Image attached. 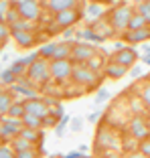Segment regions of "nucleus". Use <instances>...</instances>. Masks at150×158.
I'll list each match as a JSON object with an SVG mask.
<instances>
[{
  "mask_svg": "<svg viewBox=\"0 0 150 158\" xmlns=\"http://www.w3.org/2000/svg\"><path fill=\"white\" fill-rule=\"evenodd\" d=\"M10 146H12L16 152H23V150H33L37 148V146L33 144V142H28V140H24L23 136H19V138H14L12 142H10Z\"/></svg>",
  "mask_w": 150,
  "mask_h": 158,
  "instance_id": "20",
  "label": "nucleus"
},
{
  "mask_svg": "<svg viewBox=\"0 0 150 158\" xmlns=\"http://www.w3.org/2000/svg\"><path fill=\"white\" fill-rule=\"evenodd\" d=\"M148 81H150V77H148Z\"/></svg>",
  "mask_w": 150,
  "mask_h": 158,
  "instance_id": "52",
  "label": "nucleus"
},
{
  "mask_svg": "<svg viewBox=\"0 0 150 158\" xmlns=\"http://www.w3.org/2000/svg\"><path fill=\"white\" fill-rule=\"evenodd\" d=\"M138 150H140L144 156H148L150 158V138H146V140H142L140 144H138Z\"/></svg>",
  "mask_w": 150,
  "mask_h": 158,
  "instance_id": "37",
  "label": "nucleus"
},
{
  "mask_svg": "<svg viewBox=\"0 0 150 158\" xmlns=\"http://www.w3.org/2000/svg\"><path fill=\"white\" fill-rule=\"evenodd\" d=\"M24 124L23 120H14V118H2L0 120V138H2V144H10L14 138H19L20 132H23Z\"/></svg>",
  "mask_w": 150,
  "mask_h": 158,
  "instance_id": "6",
  "label": "nucleus"
},
{
  "mask_svg": "<svg viewBox=\"0 0 150 158\" xmlns=\"http://www.w3.org/2000/svg\"><path fill=\"white\" fill-rule=\"evenodd\" d=\"M140 99L146 107H150V81H144L140 87Z\"/></svg>",
  "mask_w": 150,
  "mask_h": 158,
  "instance_id": "29",
  "label": "nucleus"
},
{
  "mask_svg": "<svg viewBox=\"0 0 150 158\" xmlns=\"http://www.w3.org/2000/svg\"><path fill=\"white\" fill-rule=\"evenodd\" d=\"M39 148H33V150H23V152H16V158H39Z\"/></svg>",
  "mask_w": 150,
  "mask_h": 158,
  "instance_id": "34",
  "label": "nucleus"
},
{
  "mask_svg": "<svg viewBox=\"0 0 150 158\" xmlns=\"http://www.w3.org/2000/svg\"><path fill=\"white\" fill-rule=\"evenodd\" d=\"M51 114L57 118V120H61V118L65 116V107H63V103H57L55 107H51Z\"/></svg>",
  "mask_w": 150,
  "mask_h": 158,
  "instance_id": "38",
  "label": "nucleus"
},
{
  "mask_svg": "<svg viewBox=\"0 0 150 158\" xmlns=\"http://www.w3.org/2000/svg\"><path fill=\"white\" fill-rule=\"evenodd\" d=\"M47 158H55V156H47Z\"/></svg>",
  "mask_w": 150,
  "mask_h": 158,
  "instance_id": "51",
  "label": "nucleus"
},
{
  "mask_svg": "<svg viewBox=\"0 0 150 158\" xmlns=\"http://www.w3.org/2000/svg\"><path fill=\"white\" fill-rule=\"evenodd\" d=\"M136 12H140L142 16H144V19H146V23H148V27H150V2L138 4V6H136Z\"/></svg>",
  "mask_w": 150,
  "mask_h": 158,
  "instance_id": "33",
  "label": "nucleus"
},
{
  "mask_svg": "<svg viewBox=\"0 0 150 158\" xmlns=\"http://www.w3.org/2000/svg\"><path fill=\"white\" fill-rule=\"evenodd\" d=\"M12 39L16 41V45L23 47V49H31V47L37 43V35L33 31H28V33H12Z\"/></svg>",
  "mask_w": 150,
  "mask_h": 158,
  "instance_id": "14",
  "label": "nucleus"
},
{
  "mask_svg": "<svg viewBox=\"0 0 150 158\" xmlns=\"http://www.w3.org/2000/svg\"><path fill=\"white\" fill-rule=\"evenodd\" d=\"M142 63H144V65H150V53H148V55H144V57H142Z\"/></svg>",
  "mask_w": 150,
  "mask_h": 158,
  "instance_id": "47",
  "label": "nucleus"
},
{
  "mask_svg": "<svg viewBox=\"0 0 150 158\" xmlns=\"http://www.w3.org/2000/svg\"><path fill=\"white\" fill-rule=\"evenodd\" d=\"M57 124H59V120H57L53 114H49V116L43 118V128H53V126H57Z\"/></svg>",
  "mask_w": 150,
  "mask_h": 158,
  "instance_id": "36",
  "label": "nucleus"
},
{
  "mask_svg": "<svg viewBox=\"0 0 150 158\" xmlns=\"http://www.w3.org/2000/svg\"><path fill=\"white\" fill-rule=\"evenodd\" d=\"M75 85H81V87H95L99 83V75L95 73L94 69H89L85 63H79V65L73 67V77H71Z\"/></svg>",
  "mask_w": 150,
  "mask_h": 158,
  "instance_id": "4",
  "label": "nucleus"
},
{
  "mask_svg": "<svg viewBox=\"0 0 150 158\" xmlns=\"http://www.w3.org/2000/svg\"><path fill=\"white\" fill-rule=\"evenodd\" d=\"M122 39L126 43H146L150 41V27L140 28V31H126L122 35Z\"/></svg>",
  "mask_w": 150,
  "mask_h": 158,
  "instance_id": "13",
  "label": "nucleus"
},
{
  "mask_svg": "<svg viewBox=\"0 0 150 158\" xmlns=\"http://www.w3.org/2000/svg\"><path fill=\"white\" fill-rule=\"evenodd\" d=\"M67 124H69V116H63L61 120H59V124L55 126V136H57V138H63V136H65Z\"/></svg>",
  "mask_w": 150,
  "mask_h": 158,
  "instance_id": "30",
  "label": "nucleus"
},
{
  "mask_svg": "<svg viewBox=\"0 0 150 158\" xmlns=\"http://www.w3.org/2000/svg\"><path fill=\"white\" fill-rule=\"evenodd\" d=\"M98 47L91 45V43H85V41H77L73 45V55H71V61H73L75 65H79V63H87L91 57L98 55Z\"/></svg>",
  "mask_w": 150,
  "mask_h": 158,
  "instance_id": "9",
  "label": "nucleus"
},
{
  "mask_svg": "<svg viewBox=\"0 0 150 158\" xmlns=\"http://www.w3.org/2000/svg\"><path fill=\"white\" fill-rule=\"evenodd\" d=\"M0 158H16V150L10 144H2L0 146Z\"/></svg>",
  "mask_w": 150,
  "mask_h": 158,
  "instance_id": "32",
  "label": "nucleus"
},
{
  "mask_svg": "<svg viewBox=\"0 0 150 158\" xmlns=\"http://www.w3.org/2000/svg\"><path fill=\"white\" fill-rule=\"evenodd\" d=\"M134 12H136V10L130 8V6H126V4L116 6V8L110 12V24L116 28L118 33H126L128 27H130V20H132V16H134Z\"/></svg>",
  "mask_w": 150,
  "mask_h": 158,
  "instance_id": "2",
  "label": "nucleus"
},
{
  "mask_svg": "<svg viewBox=\"0 0 150 158\" xmlns=\"http://www.w3.org/2000/svg\"><path fill=\"white\" fill-rule=\"evenodd\" d=\"M14 6H16V10L20 12V16H23L24 20H28V23L39 20L41 14H43V6H41L39 0H16Z\"/></svg>",
  "mask_w": 150,
  "mask_h": 158,
  "instance_id": "7",
  "label": "nucleus"
},
{
  "mask_svg": "<svg viewBox=\"0 0 150 158\" xmlns=\"http://www.w3.org/2000/svg\"><path fill=\"white\" fill-rule=\"evenodd\" d=\"M140 51L144 53V55H148V53H150V43H144V45L140 47Z\"/></svg>",
  "mask_w": 150,
  "mask_h": 158,
  "instance_id": "46",
  "label": "nucleus"
},
{
  "mask_svg": "<svg viewBox=\"0 0 150 158\" xmlns=\"http://www.w3.org/2000/svg\"><path fill=\"white\" fill-rule=\"evenodd\" d=\"M83 16V10L81 6L77 8H69V10H63L59 14H53V23H51V33H59V31H65V28H71L81 20Z\"/></svg>",
  "mask_w": 150,
  "mask_h": 158,
  "instance_id": "1",
  "label": "nucleus"
},
{
  "mask_svg": "<svg viewBox=\"0 0 150 158\" xmlns=\"http://www.w3.org/2000/svg\"><path fill=\"white\" fill-rule=\"evenodd\" d=\"M0 79H2V85H4V87L8 85V89L12 87V85H16V81H19V77H16V75H14L10 69H4V71H2Z\"/></svg>",
  "mask_w": 150,
  "mask_h": 158,
  "instance_id": "26",
  "label": "nucleus"
},
{
  "mask_svg": "<svg viewBox=\"0 0 150 158\" xmlns=\"http://www.w3.org/2000/svg\"><path fill=\"white\" fill-rule=\"evenodd\" d=\"M75 63L71 59H53L51 61V79L55 83H65L73 77Z\"/></svg>",
  "mask_w": 150,
  "mask_h": 158,
  "instance_id": "3",
  "label": "nucleus"
},
{
  "mask_svg": "<svg viewBox=\"0 0 150 158\" xmlns=\"http://www.w3.org/2000/svg\"><path fill=\"white\" fill-rule=\"evenodd\" d=\"M85 65H87L89 69H94L95 73H99L102 69H106V65H108V63H106V59H103V57L98 53V55H95V57H91V59H89L87 63H85Z\"/></svg>",
  "mask_w": 150,
  "mask_h": 158,
  "instance_id": "21",
  "label": "nucleus"
},
{
  "mask_svg": "<svg viewBox=\"0 0 150 158\" xmlns=\"http://www.w3.org/2000/svg\"><path fill=\"white\" fill-rule=\"evenodd\" d=\"M77 6H79V0H47V8L53 14H59L69 8H77Z\"/></svg>",
  "mask_w": 150,
  "mask_h": 158,
  "instance_id": "12",
  "label": "nucleus"
},
{
  "mask_svg": "<svg viewBox=\"0 0 150 158\" xmlns=\"http://www.w3.org/2000/svg\"><path fill=\"white\" fill-rule=\"evenodd\" d=\"M27 77L37 85H47V81L51 79V61L39 59L27 69Z\"/></svg>",
  "mask_w": 150,
  "mask_h": 158,
  "instance_id": "5",
  "label": "nucleus"
},
{
  "mask_svg": "<svg viewBox=\"0 0 150 158\" xmlns=\"http://www.w3.org/2000/svg\"><path fill=\"white\" fill-rule=\"evenodd\" d=\"M61 158H89V156H85L83 152H79V150H77V152H69V154H63Z\"/></svg>",
  "mask_w": 150,
  "mask_h": 158,
  "instance_id": "41",
  "label": "nucleus"
},
{
  "mask_svg": "<svg viewBox=\"0 0 150 158\" xmlns=\"http://www.w3.org/2000/svg\"><path fill=\"white\" fill-rule=\"evenodd\" d=\"M73 37H77V33H75V28H73V27H71V28H65V31H63V39H65V41H71Z\"/></svg>",
  "mask_w": 150,
  "mask_h": 158,
  "instance_id": "40",
  "label": "nucleus"
},
{
  "mask_svg": "<svg viewBox=\"0 0 150 158\" xmlns=\"http://www.w3.org/2000/svg\"><path fill=\"white\" fill-rule=\"evenodd\" d=\"M103 73L108 75L110 79H120V77H124V75L128 73V69L122 67V65H118V63H114V61H108V65H106Z\"/></svg>",
  "mask_w": 150,
  "mask_h": 158,
  "instance_id": "17",
  "label": "nucleus"
},
{
  "mask_svg": "<svg viewBox=\"0 0 150 158\" xmlns=\"http://www.w3.org/2000/svg\"><path fill=\"white\" fill-rule=\"evenodd\" d=\"M146 27H148L146 19L142 16L140 12H134V16H132V20H130V27H128V31H140V28H146Z\"/></svg>",
  "mask_w": 150,
  "mask_h": 158,
  "instance_id": "23",
  "label": "nucleus"
},
{
  "mask_svg": "<svg viewBox=\"0 0 150 158\" xmlns=\"http://www.w3.org/2000/svg\"><path fill=\"white\" fill-rule=\"evenodd\" d=\"M8 69L12 71V73L16 75V77H24V75H27V67H24L23 63H20V59H14L12 63L8 65Z\"/></svg>",
  "mask_w": 150,
  "mask_h": 158,
  "instance_id": "27",
  "label": "nucleus"
},
{
  "mask_svg": "<svg viewBox=\"0 0 150 158\" xmlns=\"http://www.w3.org/2000/svg\"><path fill=\"white\" fill-rule=\"evenodd\" d=\"M89 4H91V2H103V0H87Z\"/></svg>",
  "mask_w": 150,
  "mask_h": 158,
  "instance_id": "49",
  "label": "nucleus"
},
{
  "mask_svg": "<svg viewBox=\"0 0 150 158\" xmlns=\"http://www.w3.org/2000/svg\"><path fill=\"white\" fill-rule=\"evenodd\" d=\"M55 51H57V43H47V45H43L41 49H39V55H41V59H47L51 61L53 57H55Z\"/></svg>",
  "mask_w": 150,
  "mask_h": 158,
  "instance_id": "22",
  "label": "nucleus"
},
{
  "mask_svg": "<svg viewBox=\"0 0 150 158\" xmlns=\"http://www.w3.org/2000/svg\"><path fill=\"white\" fill-rule=\"evenodd\" d=\"M126 158H148L140 152V150H134V152H126Z\"/></svg>",
  "mask_w": 150,
  "mask_h": 158,
  "instance_id": "44",
  "label": "nucleus"
},
{
  "mask_svg": "<svg viewBox=\"0 0 150 158\" xmlns=\"http://www.w3.org/2000/svg\"><path fill=\"white\" fill-rule=\"evenodd\" d=\"M130 75H132V77H140V75H142V69H140V65H138V67H132Z\"/></svg>",
  "mask_w": 150,
  "mask_h": 158,
  "instance_id": "45",
  "label": "nucleus"
},
{
  "mask_svg": "<svg viewBox=\"0 0 150 158\" xmlns=\"http://www.w3.org/2000/svg\"><path fill=\"white\" fill-rule=\"evenodd\" d=\"M110 61H114V63H118V65L126 67V69H132V67L136 65V61H138V53H136V49H132V47H124L122 51L114 53V57Z\"/></svg>",
  "mask_w": 150,
  "mask_h": 158,
  "instance_id": "10",
  "label": "nucleus"
},
{
  "mask_svg": "<svg viewBox=\"0 0 150 158\" xmlns=\"http://www.w3.org/2000/svg\"><path fill=\"white\" fill-rule=\"evenodd\" d=\"M103 12H106V6H103V2H91V4L87 6V10H85L87 19H91V20H99V19L103 16Z\"/></svg>",
  "mask_w": 150,
  "mask_h": 158,
  "instance_id": "18",
  "label": "nucleus"
},
{
  "mask_svg": "<svg viewBox=\"0 0 150 158\" xmlns=\"http://www.w3.org/2000/svg\"><path fill=\"white\" fill-rule=\"evenodd\" d=\"M99 118H102V112H94V114H89V116H87V122H89V124H95Z\"/></svg>",
  "mask_w": 150,
  "mask_h": 158,
  "instance_id": "42",
  "label": "nucleus"
},
{
  "mask_svg": "<svg viewBox=\"0 0 150 158\" xmlns=\"http://www.w3.org/2000/svg\"><path fill=\"white\" fill-rule=\"evenodd\" d=\"M24 128H33V130H43V118H37L33 114H24L23 118Z\"/></svg>",
  "mask_w": 150,
  "mask_h": 158,
  "instance_id": "19",
  "label": "nucleus"
},
{
  "mask_svg": "<svg viewBox=\"0 0 150 158\" xmlns=\"http://www.w3.org/2000/svg\"><path fill=\"white\" fill-rule=\"evenodd\" d=\"M14 99H12V91L10 89H2L0 91V116L4 118V116H8V112H10V107L14 106Z\"/></svg>",
  "mask_w": 150,
  "mask_h": 158,
  "instance_id": "15",
  "label": "nucleus"
},
{
  "mask_svg": "<svg viewBox=\"0 0 150 158\" xmlns=\"http://www.w3.org/2000/svg\"><path fill=\"white\" fill-rule=\"evenodd\" d=\"M132 2H134V4L138 6V4H144V2H150V0H132Z\"/></svg>",
  "mask_w": 150,
  "mask_h": 158,
  "instance_id": "48",
  "label": "nucleus"
},
{
  "mask_svg": "<svg viewBox=\"0 0 150 158\" xmlns=\"http://www.w3.org/2000/svg\"><path fill=\"white\" fill-rule=\"evenodd\" d=\"M103 158H126V154L124 152H116V150H114V152H106V156Z\"/></svg>",
  "mask_w": 150,
  "mask_h": 158,
  "instance_id": "43",
  "label": "nucleus"
},
{
  "mask_svg": "<svg viewBox=\"0 0 150 158\" xmlns=\"http://www.w3.org/2000/svg\"><path fill=\"white\" fill-rule=\"evenodd\" d=\"M110 99V91L108 89H98V93H95V103H103V102H108Z\"/></svg>",
  "mask_w": 150,
  "mask_h": 158,
  "instance_id": "35",
  "label": "nucleus"
},
{
  "mask_svg": "<svg viewBox=\"0 0 150 158\" xmlns=\"http://www.w3.org/2000/svg\"><path fill=\"white\" fill-rule=\"evenodd\" d=\"M24 110H27V114H33V116L37 118H45L51 114V107H49V103L45 102V99L41 98H33V99H24Z\"/></svg>",
  "mask_w": 150,
  "mask_h": 158,
  "instance_id": "11",
  "label": "nucleus"
},
{
  "mask_svg": "<svg viewBox=\"0 0 150 158\" xmlns=\"http://www.w3.org/2000/svg\"><path fill=\"white\" fill-rule=\"evenodd\" d=\"M128 130H130V136L138 142L150 138V126H148V118L144 116H132L130 122H128Z\"/></svg>",
  "mask_w": 150,
  "mask_h": 158,
  "instance_id": "8",
  "label": "nucleus"
},
{
  "mask_svg": "<svg viewBox=\"0 0 150 158\" xmlns=\"http://www.w3.org/2000/svg\"><path fill=\"white\" fill-rule=\"evenodd\" d=\"M12 37V31H10L8 24H0V45L4 47L8 43V39Z\"/></svg>",
  "mask_w": 150,
  "mask_h": 158,
  "instance_id": "31",
  "label": "nucleus"
},
{
  "mask_svg": "<svg viewBox=\"0 0 150 158\" xmlns=\"http://www.w3.org/2000/svg\"><path fill=\"white\" fill-rule=\"evenodd\" d=\"M10 31H12V33H28V31H35V27H33V23H28V20L20 19L19 23L10 24Z\"/></svg>",
  "mask_w": 150,
  "mask_h": 158,
  "instance_id": "24",
  "label": "nucleus"
},
{
  "mask_svg": "<svg viewBox=\"0 0 150 158\" xmlns=\"http://www.w3.org/2000/svg\"><path fill=\"white\" fill-rule=\"evenodd\" d=\"M10 8H12V2L10 0H0V24L6 23V16H8Z\"/></svg>",
  "mask_w": 150,
  "mask_h": 158,
  "instance_id": "28",
  "label": "nucleus"
},
{
  "mask_svg": "<svg viewBox=\"0 0 150 158\" xmlns=\"http://www.w3.org/2000/svg\"><path fill=\"white\" fill-rule=\"evenodd\" d=\"M81 128H83V120H81V118H73V120H71V130L81 132Z\"/></svg>",
  "mask_w": 150,
  "mask_h": 158,
  "instance_id": "39",
  "label": "nucleus"
},
{
  "mask_svg": "<svg viewBox=\"0 0 150 158\" xmlns=\"http://www.w3.org/2000/svg\"><path fill=\"white\" fill-rule=\"evenodd\" d=\"M89 158H103V156H99V154H95V156H89Z\"/></svg>",
  "mask_w": 150,
  "mask_h": 158,
  "instance_id": "50",
  "label": "nucleus"
},
{
  "mask_svg": "<svg viewBox=\"0 0 150 158\" xmlns=\"http://www.w3.org/2000/svg\"><path fill=\"white\" fill-rule=\"evenodd\" d=\"M73 45L75 43H71V41L57 43V51H55V57H53V59H71V55H73Z\"/></svg>",
  "mask_w": 150,
  "mask_h": 158,
  "instance_id": "16",
  "label": "nucleus"
},
{
  "mask_svg": "<svg viewBox=\"0 0 150 158\" xmlns=\"http://www.w3.org/2000/svg\"><path fill=\"white\" fill-rule=\"evenodd\" d=\"M24 114H27V110H24V103H23V102H16L12 107H10L8 118H14V120H23ZM4 118H6V116H4Z\"/></svg>",
  "mask_w": 150,
  "mask_h": 158,
  "instance_id": "25",
  "label": "nucleus"
}]
</instances>
